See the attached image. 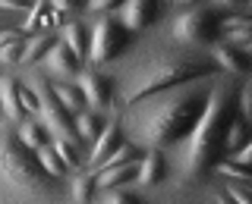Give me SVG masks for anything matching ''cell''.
<instances>
[{"mask_svg":"<svg viewBox=\"0 0 252 204\" xmlns=\"http://www.w3.org/2000/svg\"><path fill=\"white\" fill-rule=\"evenodd\" d=\"M104 204H142V201L136 198V195H129V192H114Z\"/></svg>","mask_w":252,"mask_h":204,"instance_id":"cell-34","label":"cell"},{"mask_svg":"<svg viewBox=\"0 0 252 204\" xmlns=\"http://www.w3.org/2000/svg\"><path fill=\"white\" fill-rule=\"evenodd\" d=\"M218 76L215 63H202V60H155L145 63L142 69H136L129 78V85L123 88V104H139L145 98H155V94H164L177 85H186L192 78H211Z\"/></svg>","mask_w":252,"mask_h":204,"instance_id":"cell-3","label":"cell"},{"mask_svg":"<svg viewBox=\"0 0 252 204\" xmlns=\"http://www.w3.org/2000/svg\"><path fill=\"white\" fill-rule=\"evenodd\" d=\"M148 104L132 113V135L136 141L132 145H145L148 151H161V148H170L177 141H183L192 126L199 123L205 101H208V91L189 88L183 94H164L161 101L145 98Z\"/></svg>","mask_w":252,"mask_h":204,"instance_id":"cell-1","label":"cell"},{"mask_svg":"<svg viewBox=\"0 0 252 204\" xmlns=\"http://www.w3.org/2000/svg\"><path fill=\"white\" fill-rule=\"evenodd\" d=\"M63 22V16L54 10L47 0H35L32 3V10L26 16V26H22V35H35V31H41V28H54V26H60Z\"/></svg>","mask_w":252,"mask_h":204,"instance_id":"cell-13","label":"cell"},{"mask_svg":"<svg viewBox=\"0 0 252 204\" xmlns=\"http://www.w3.org/2000/svg\"><path fill=\"white\" fill-rule=\"evenodd\" d=\"M101 129H104V123H101L98 113H79V116H76V132H79V138L94 141Z\"/></svg>","mask_w":252,"mask_h":204,"instance_id":"cell-25","label":"cell"},{"mask_svg":"<svg viewBox=\"0 0 252 204\" xmlns=\"http://www.w3.org/2000/svg\"><path fill=\"white\" fill-rule=\"evenodd\" d=\"M54 98L60 101L63 107L69 110V113H85V94L76 88V85H57V88H54Z\"/></svg>","mask_w":252,"mask_h":204,"instance_id":"cell-20","label":"cell"},{"mask_svg":"<svg viewBox=\"0 0 252 204\" xmlns=\"http://www.w3.org/2000/svg\"><path fill=\"white\" fill-rule=\"evenodd\" d=\"M94 192H98V179H94V173H82V176L73 179V201L76 204H89L94 198Z\"/></svg>","mask_w":252,"mask_h":204,"instance_id":"cell-23","label":"cell"},{"mask_svg":"<svg viewBox=\"0 0 252 204\" xmlns=\"http://www.w3.org/2000/svg\"><path fill=\"white\" fill-rule=\"evenodd\" d=\"M215 204H233V201L227 198V195H218V198H215Z\"/></svg>","mask_w":252,"mask_h":204,"instance_id":"cell-37","label":"cell"},{"mask_svg":"<svg viewBox=\"0 0 252 204\" xmlns=\"http://www.w3.org/2000/svg\"><path fill=\"white\" fill-rule=\"evenodd\" d=\"M220 22L224 16L220 10H186L180 19H173V38L180 44H189V47H202V44H215L218 35H220Z\"/></svg>","mask_w":252,"mask_h":204,"instance_id":"cell-6","label":"cell"},{"mask_svg":"<svg viewBox=\"0 0 252 204\" xmlns=\"http://www.w3.org/2000/svg\"><path fill=\"white\" fill-rule=\"evenodd\" d=\"M19 94H22L19 82H13V78H3V82H0V110H3L10 120H22V116H26Z\"/></svg>","mask_w":252,"mask_h":204,"instance_id":"cell-16","label":"cell"},{"mask_svg":"<svg viewBox=\"0 0 252 204\" xmlns=\"http://www.w3.org/2000/svg\"><path fill=\"white\" fill-rule=\"evenodd\" d=\"M38 104H41V120H44V129H51L57 138H66V141H73L69 135L76 132V120H73V113H69L66 107L60 104L57 98H54V91H38Z\"/></svg>","mask_w":252,"mask_h":204,"instance_id":"cell-7","label":"cell"},{"mask_svg":"<svg viewBox=\"0 0 252 204\" xmlns=\"http://www.w3.org/2000/svg\"><path fill=\"white\" fill-rule=\"evenodd\" d=\"M16 135H19V141L26 148H32V151H38V148L47 145V129H44V126H38V123L19 126V129H16Z\"/></svg>","mask_w":252,"mask_h":204,"instance_id":"cell-22","label":"cell"},{"mask_svg":"<svg viewBox=\"0 0 252 204\" xmlns=\"http://www.w3.org/2000/svg\"><path fill=\"white\" fill-rule=\"evenodd\" d=\"M249 141V132H246V120H243L240 113L230 120V126H227V135H224V151L233 154L236 148H243Z\"/></svg>","mask_w":252,"mask_h":204,"instance_id":"cell-21","label":"cell"},{"mask_svg":"<svg viewBox=\"0 0 252 204\" xmlns=\"http://www.w3.org/2000/svg\"><path fill=\"white\" fill-rule=\"evenodd\" d=\"M233 154H236V157H233V163H236V167H246V170H249V157H252V145H249V141H246L243 148H236Z\"/></svg>","mask_w":252,"mask_h":204,"instance_id":"cell-33","label":"cell"},{"mask_svg":"<svg viewBox=\"0 0 252 204\" xmlns=\"http://www.w3.org/2000/svg\"><path fill=\"white\" fill-rule=\"evenodd\" d=\"M164 173H167L164 157L158 154V151H148V154H142V160H139L136 182H142V185H158V182L164 179Z\"/></svg>","mask_w":252,"mask_h":204,"instance_id":"cell-15","label":"cell"},{"mask_svg":"<svg viewBox=\"0 0 252 204\" xmlns=\"http://www.w3.org/2000/svg\"><path fill=\"white\" fill-rule=\"evenodd\" d=\"M227 198H230L233 204H252V195H249L246 182H240V185H227Z\"/></svg>","mask_w":252,"mask_h":204,"instance_id":"cell-31","label":"cell"},{"mask_svg":"<svg viewBox=\"0 0 252 204\" xmlns=\"http://www.w3.org/2000/svg\"><path fill=\"white\" fill-rule=\"evenodd\" d=\"M19 101H22V110H29V113H35V110H41V104H38V94H35V91H29V88H22Z\"/></svg>","mask_w":252,"mask_h":204,"instance_id":"cell-32","label":"cell"},{"mask_svg":"<svg viewBox=\"0 0 252 204\" xmlns=\"http://www.w3.org/2000/svg\"><path fill=\"white\" fill-rule=\"evenodd\" d=\"M54 44H57V41H54V38L51 35H35V38H32V41L26 44V53H22V66H32V63H38V60H44L47 57V53H51V47Z\"/></svg>","mask_w":252,"mask_h":204,"instance_id":"cell-19","label":"cell"},{"mask_svg":"<svg viewBox=\"0 0 252 204\" xmlns=\"http://www.w3.org/2000/svg\"><path fill=\"white\" fill-rule=\"evenodd\" d=\"M114 16H117V22L132 35V31L145 28L148 22L158 19V3L155 0H129V3H120V10Z\"/></svg>","mask_w":252,"mask_h":204,"instance_id":"cell-8","label":"cell"},{"mask_svg":"<svg viewBox=\"0 0 252 204\" xmlns=\"http://www.w3.org/2000/svg\"><path fill=\"white\" fill-rule=\"evenodd\" d=\"M0 182L6 188H13L16 195H44L54 192L57 179L51 173H44V167L38 163V154L26 148L16 135V129H0Z\"/></svg>","mask_w":252,"mask_h":204,"instance_id":"cell-4","label":"cell"},{"mask_svg":"<svg viewBox=\"0 0 252 204\" xmlns=\"http://www.w3.org/2000/svg\"><path fill=\"white\" fill-rule=\"evenodd\" d=\"M51 148H54V151L60 154V160L66 163V170H76L79 163H82V157H79V148L73 145V141H66V138H57V141H54Z\"/></svg>","mask_w":252,"mask_h":204,"instance_id":"cell-27","label":"cell"},{"mask_svg":"<svg viewBox=\"0 0 252 204\" xmlns=\"http://www.w3.org/2000/svg\"><path fill=\"white\" fill-rule=\"evenodd\" d=\"M132 160H142V151H139V145H132V141H129V145L117 148V151L101 163V170H104V167H120V163H132Z\"/></svg>","mask_w":252,"mask_h":204,"instance_id":"cell-26","label":"cell"},{"mask_svg":"<svg viewBox=\"0 0 252 204\" xmlns=\"http://www.w3.org/2000/svg\"><path fill=\"white\" fill-rule=\"evenodd\" d=\"M6 28H13V13L0 10V31H6Z\"/></svg>","mask_w":252,"mask_h":204,"instance_id":"cell-36","label":"cell"},{"mask_svg":"<svg viewBox=\"0 0 252 204\" xmlns=\"http://www.w3.org/2000/svg\"><path fill=\"white\" fill-rule=\"evenodd\" d=\"M38 163H41V167H44V173H51V176L54 179H60V176H66V163H63L60 160V154L57 151H54V148L51 145H44V148H38Z\"/></svg>","mask_w":252,"mask_h":204,"instance_id":"cell-24","label":"cell"},{"mask_svg":"<svg viewBox=\"0 0 252 204\" xmlns=\"http://www.w3.org/2000/svg\"><path fill=\"white\" fill-rule=\"evenodd\" d=\"M16 41H22V31H16V28H6V31H0V47H6V44H16Z\"/></svg>","mask_w":252,"mask_h":204,"instance_id":"cell-35","label":"cell"},{"mask_svg":"<svg viewBox=\"0 0 252 204\" xmlns=\"http://www.w3.org/2000/svg\"><path fill=\"white\" fill-rule=\"evenodd\" d=\"M63 44L73 51V57L82 63L89 57V28L82 26V22H66V38H63Z\"/></svg>","mask_w":252,"mask_h":204,"instance_id":"cell-18","label":"cell"},{"mask_svg":"<svg viewBox=\"0 0 252 204\" xmlns=\"http://www.w3.org/2000/svg\"><path fill=\"white\" fill-rule=\"evenodd\" d=\"M79 91L85 94V104H92V107H98V110L110 107V98H114L110 78L101 76V73H94V69H89V73L79 76Z\"/></svg>","mask_w":252,"mask_h":204,"instance_id":"cell-10","label":"cell"},{"mask_svg":"<svg viewBox=\"0 0 252 204\" xmlns=\"http://www.w3.org/2000/svg\"><path fill=\"white\" fill-rule=\"evenodd\" d=\"M233 116H236V98H233L230 82L215 85L208 91V101H205L199 123L186 135V151H183V173L186 176H202L205 170L220 163V157L227 154L224 135H227V126H230Z\"/></svg>","mask_w":252,"mask_h":204,"instance_id":"cell-2","label":"cell"},{"mask_svg":"<svg viewBox=\"0 0 252 204\" xmlns=\"http://www.w3.org/2000/svg\"><path fill=\"white\" fill-rule=\"evenodd\" d=\"M0 113H3V110H0Z\"/></svg>","mask_w":252,"mask_h":204,"instance_id":"cell-38","label":"cell"},{"mask_svg":"<svg viewBox=\"0 0 252 204\" xmlns=\"http://www.w3.org/2000/svg\"><path fill=\"white\" fill-rule=\"evenodd\" d=\"M120 145H123V129H120V120H117V116H110V120L104 123V129L98 132V138H94V148H92L89 163H92L94 170H98L101 163H104V160H107V157L114 154Z\"/></svg>","mask_w":252,"mask_h":204,"instance_id":"cell-9","label":"cell"},{"mask_svg":"<svg viewBox=\"0 0 252 204\" xmlns=\"http://www.w3.org/2000/svg\"><path fill=\"white\" fill-rule=\"evenodd\" d=\"M211 204H215V201H211Z\"/></svg>","mask_w":252,"mask_h":204,"instance_id":"cell-39","label":"cell"},{"mask_svg":"<svg viewBox=\"0 0 252 204\" xmlns=\"http://www.w3.org/2000/svg\"><path fill=\"white\" fill-rule=\"evenodd\" d=\"M85 10L89 13H98V16H114L120 10V0H89L85 3Z\"/></svg>","mask_w":252,"mask_h":204,"instance_id":"cell-30","label":"cell"},{"mask_svg":"<svg viewBox=\"0 0 252 204\" xmlns=\"http://www.w3.org/2000/svg\"><path fill=\"white\" fill-rule=\"evenodd\" d=\"M215 66L230 73V76H246L249 73V53H243V51L220 41V44H215Z\"/></svg>","mask_w":252,"mask_h":204,"instance_id":"cell-14","label":"cell"},{"mask_svg":"<svg viewBox=\"0 0 252 204\" xmlns=\"http://www.w3.org/2000/svg\"><path fill=\"white\" fill-rule=\"evenodd\" d=\"M218 173V176H230V179H240V182H246L249 179V170L246 167H236L233 160H224V163H215V167H211Z\"/></svg>","mask_w":252,"mask_h":204,"instance_id":"cell-28","label":"cell"},{"mask_svg":"<svg viewBox=\"0 0 252 204\" xmlns=\"http://www.w3.org/2000/svg\"><path fill=\"white\" fill-rule=\"evenodd\" d=\"M44 63H47V69H51V73H57V76H63V78L82 76V63L73 57V51H69L63 41H57V44L51 47V53L44 57Z\"/></svg>","mask_w":252,"mask_h":204,"instance_id":"cell-11","label":"cell"},{"mask_svg":"<svg viewBox=\"0 0 252 204\" xmlns=\"http://www.w3.org/2000/svg\"><path fill=\"white\" fill-rule=\"evenodd\" d=\"M220 35L227 38L224 44L236 47V51L249 53V41H252V22L246 16H227L224 22H220Z\"/></svg>","mask_w":252,"mask_h":204,"instance_id":"cell-12","label":"cell"},{"mask_svg":"<svg viewBox=\"0 0 252 204\" xmlns=\"http://www.w3.org/2000/svg\"><path fill=\"white\" fill-rule=\"evenodd\" d=\"M22 53H26V41H16V44H6L0 47V66H10V63H19Z\"/></svg>","mask_w":252,"mask_h":204,"instance_id":"cell-29","label":"cell"},{"mask_svg":"<svg viewBox=\"0 0 252 204\" xmlns=\"http://www.w3.org/2000/svg\"><path fill=\"white\" fill-rule=\"evenodd\" d=\"M136 173H139V160H132V163H120V167H104L101 176H94V179H98V188H114L120 182L136 179Z\"/></svg>","mask_w":252,"mask_h":204,"instance_id":"cell-17","label":"cell"},{"mask_svg":"<svg viewBox=\"0 0 252 204\" xmlns=\"http://www.w3.org/2000/svg\"><path fill=\"white\" fill-rule=\"evenodd\" d=\"M129 41L132 35L117 22V16H98V22L89 31V60L94 66H104V63L120 57L129 47Z\"/></svg>","mask_w":252,"mask_h":204,"instance_id":"cell-5","label":"cell"}]
</instances>
